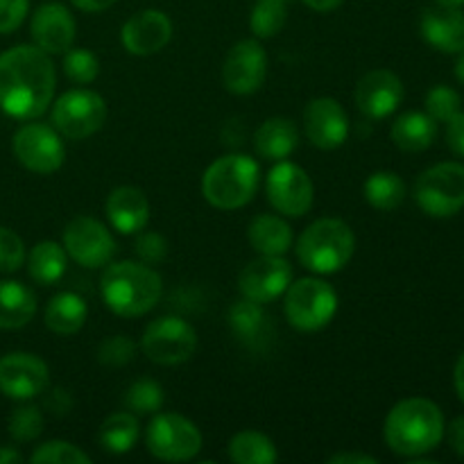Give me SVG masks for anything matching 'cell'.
Wrapping results in <instances>:
<instances>
[{
    "label": "cell",
    "mask_w": 464,
    "mask_h": 464,
    "mask_svg": "<svg viewBox=\"0 0 464 464\" xmlns=\"http://www.w3.org/2000/svg\"><path fill=\"white\" fill-rule=\"evenodd\" d=\"M125 406L134 415H152L163 406V388L152 379H140L127 390Z\"/></svg>",
    "instance_id": "cell-34"
},
{
    "label": "cell",
    "mask_w": 464,
    "mask_h": 464,
    "mask_svg": "<svg viewBox=\"0 0 464 464\" xmlns=\"http://www.w3.org/2000/svg\"><path fill=\"white\" fill-rule=\"evenodd\" d=\"M456 392H458V397L464 401V353L456 365Z\"/></svg>",
    "instance_id": "cell-50"
},
{
    "label": "cell",
    "mask_w": 464,
    "mask_h": 464,
    "mask_svg": "<svg viewBox=\"0 0 464 464\" xmlns=\"http://www.w3.org/2000/svg\"><path fill=\"white\" fill-rule=\"evenodd\" d=\"M107 121V104L102 95L89 89H75L63 93L53 107V122L62 136L82 140L102 130Z\"/></svg>",
    "instance_id": "cell-9"
},
{
    "label": "cell",
    "mask_w": 464,
    "mask_h": 464,
    "mask_svg": "<svg viewBox=\"0 0 464 464\" xmlns=\"http://www.w3.org/2000/svg\"><path fill=\"white\" fill-rule=\"evenodd\" d=\"M403 82L392 71H372L356 84L353 91V100L356 107L365 113L372 121H381V118L392 116L403 102Z\"/></svg>",
    "instance_id": "cell-17"
},
{
    "label": "cell",
    "mask_w": 464,
    "mask_h": 464,
    "mask_svg": "<svg viewBox=\"0 0 464 464\" xmlns=\"http://www.w3.org/2000/svg\"><path fill=\"white\" fill-rule=\"evenodd\" d=\"M462 109V98L451 86H435L426 95V113L435 122H449L456 118Z\"/></svg>",
    "instance_id": "cell-36"
},
{
    "label": "cell",
    "mask_w": 464,
    "mask_h": 464,
    "mask_svg": "<svg viewBox=\"0 0 464 464\" xmlns=\"http://www.w3.org/2000/svg\"><path fill=\"white\" fill-rule=\"evenodd\" d=\"M36 297L18 281H0V329H21L34 317Z\"/></svg>",
    "instance_id": "cell-27"
},
{
    "label": "cell",
    "mask_w": 464,
    "mask_h": 464,
    "mask_svg": "<svg viewBox=\"0 0 464 464\" xmlns=\"http://www.w3.org/2000/svg\"><path fill=\"white\" fill-rule=\"evenodd\" d=\"M288 3L285 0H256L249 16V25L258 39H270L284 30L288 21Z\"/></svg>",
    "instance_id": "cell-33"
},
{
    "label": "cell",
    "mask_w": 464,
    "mask_h": 464,
    "mask_svg": "<svg viewBox=\"0 0 464 464\" xmlns=\"http://www.w3.org/2000/svg\"><path fill=\"white\" fill-rule=\"evenodd\" d=\"M329 464H379V460L365 453H338V456L329 458Z\"/></svg>",
    "instance_id": "cell-46"
},
{
    "label": "cell",
    "mask_w": 464,
    "mask_h": 464,
    "mask_svg": "<svg viewBox=\"0 0 464 464\" xmlns=\"http://www.w3.org/2000/svg\"><path fill=\"white\" fill-rule=\"evenodd\" d=\"M104 304L121 317H139L152 311L161 299V276L145 263H113L102 275Z\"/></svg>",
    "instance_id": "cell-3"
},
{
    "label": "cell",
    "mask_w": 464,
    "mask_h": 464,
    "mask_svg": "<svg viewBox=\"0 0 464 464\" xmlns=\"http://www.w3.org/2000/svg\"><path fill=\"white\" fill-rule=\"evenodd\" d=\"M116 0H72L75 7H80L82 12H102V9L111 7Z\"/></svg>",
    "instance_id": "cell-47"
},
{
    "label": "cell",
    "mask_w": 464,
    "mask_h": 464,
    "mask_svg": "<svg viewBox=\"0 0 464 464\" xmlns=\"http://www.w3.org/2000/svg\"><path fill=\"white\" fill-rule=\"evenodd\" d=\"M447 143L458 157H464V113L460 111L456 118L449 121V130H447Z\"/></svg>",
    "instance_id": "cell-44"
},
{
    "label": "cell",
    "mask_w": 464,
    "mask_h": 464,
    "mask_svg": "<svg viewBox=\"0 0 464 464\" xmlns=\"http://www.w3.org/2000/svg\"><path fill=\"white\" fill-rule=\"evenodd\" d=\"M343 3L344 0H304V5H308V7L315 9V12H334V9H338Z\"/></svg>",
    "instance_id": "cell-48"
},
{
    "label": "cell",
    "mask_w": 464,
    "mask_h": 464,
    "mask_svg": "<svg viewBox=\"0 0 464 464\" xmlns=\"http://www.w3.org/2000/svg\"><path fill=\"white\" fill-rule=\"evenodd\" d=\"M456 77H458V80H460L462 84H464V50H460V53H458V62H456Z\"/></svg>",
    "instance_id": "cell-51"
},
{
    "label": "cell",
    "mask_w": 464,
    "mask_h": 464,
    "mask_svg": "<svg viewBox=\"0 0 464 464\" xmlns=\"http://www.w3.org/2000/svg\"><path fill=\"white\" fill-rule=\"evenodd\" d=\"M25 263V245L7 227H0V272H16Z\"/></svg>",
    "instance_id": "cell-40"
},
{
    "label": "cell",
    "mask_w": 464,
    "mask_h": 464,
    "mask_svg": "<svg viewBox=\"0 0 464 464\" xmlns=\"http://www.w3.org/2000/svg\"><path fill=\"white\" fill-rule=\"evenodd\" d=\"M304 130L308 140L320 150H335L347 140V111L334 98H315L304 111Z\"/></svg>",
    "instance_id": "cell-18"
},
{
    "label": "cell",
    "mask_w": 464,
    "mask_h": 464,
    "mask_svg": "<svg viewBox=\"0 0 464 464\" xmlns=\"http://www.w3.org/2000/svg\"><path fill=\"white\" fill-rule=\"evenodd\" d=\"M148 451L163 462H188L202 449V433L186 417L166 412L148 426Z\"/></svg>",
    "instance_id": "cell-8"
},
{
    "label": "cell",
    "mask_w": 464,
    "mask_h": 464,
    "mask_svg": "<svg viewBox=\"0 0 464 464\" xmlns=\"http://www.w3.org/2000/svg\"><path fill=\"white\" fill-rule=\"evenodd\" d=\"M63 249L84 267H102L116 254V240L95 218H75L63 229Z\"/></svg>",
    "instance_id": "cell-12"
},
{
    "label": "cell",
    "mask_w": 464,
    "mask_h": 464,
    "mask_svg": "<svg viewBox=\"0 0 464 464\" xmlns=\"http://www.w3.org/2000/svg\"><path fill=\"white\" fill-rule=\"evenodd\" d=\"M63 72L75 84H91L100 75V62L91 50H66Z\"/></svg>",
    "instance_id": "cell-38"
},
{
    "label": "cell",
    "mask_w": 464,
    "mask_h": 464,
    "mask_svg": "<svg viewBox=\"0 0 464 464\" xmlns=\"http://www.w3.org/2000/svg\"><path fill=\"white\" fill-rule=\"evenodd\" d=\"M254 145L263 159L284 161L299 145V130L290 118H270L254 134Z\"/></svg>",
    "instance_id": "cell-24"
},
{
    "label": "cell",
    "mask_w": 464,
    "mask_h": 464,
    "mask_svg": "<svg viewBox=\"0 0 464 464\" xmlns=\"http://www.w3.org/2000/svg\"><path fill=\"white\" fill-rule=\"evenodd\" d=\"M89 308L86 302L75 293H59L45 306V326L53 334L71 335L84 326Z\"/></svg>",
    "instance_id": "cell-28"
},
{
    "label": "cell",
    "mask_w": 464,
    "mask_h": 464,
    "mask_svg": "<svg viewBox=\"0 0 464 464\" xmlns=\"http://www.w3.org/2000/svg\"><path fill=\"white\" fill-rule=\"evenodd\" d=\"M12 148L18 161L36 175H50V172L59 170L66 159L63 140L59 139L57 131L41 122L23 125L14 134Z\"/></svg>",
    "instance_id": "cell-11"
},
{
    "label": "cell",
    "mask_w": 464,
    "mask_h": 464,
    "mask_svg": "<svg viewBox=\"0 0 464 464\" xmlns=\"http://www.w3.org/2000/svg\"><path fill=\"white\" fill-rule=\"evenodd\" d=\"M356 236L347 222L338 218H322L313 222L297 240V258L304 267L317 275H334L343 270L353 256Z\"/></svg>",
    "instance_id": "cell-4"
},
{
    "label": "cell",
    "mask_w": 464,
    "mask_h": 464,
    "mask_svg": "<svg viewBox=\"0 0 464 464\" xmlns=\"http://www.w3.org/2000/svg\"><path fill=\"white\" fill-rule=\"evenodd\" d=\"M30 34L44 53L63 54L75 41V18L66 5L45 3L32 16Z\"/></svg>",
    "instance_id": "cell-20"
},
{
    "label": "cell",
    "mask_w": 464,
    "mask_h": 464,
    "mask_svg": "<svg viewBox=\"0 0 464 464\" xmlns=\"http://www.w3.org/2000/svg\"><path fill=\"white\" fill-rule=\"evenodd\" d=\"M415 199L426 216L451 218L464 208V166L456 161L438 163L421 172L415 184Z\"/></svg>",
    "instance_id": "cell-7"
},
{
    "label": "cell",
    "mask_w": 464,
    "mask_h": 464,
    "mask_svg": "<svg viewBox=\"0 0 464 464\" xmlns=\"http://www.w3.org/2000/svg\"><path fill=\"white\" fill-rule=\"evenodd\" d=\"M449 444L458 456L464 458V417H458L449 426Z\"/></svg>",
    "instance_id": "cell-45"
},
{
    "label": "cell",
    "mask_w": 464,
    "mask_h": 464,
    "mask_svg": "<svg viewBox=\"0 0 464 464\" xmlns=\"http://www.w3.org/2000/svg\"><path fill=\"white\" fill-rule=\"evenodd\" d=\"M54 66L36 45H16L0 54V109L16 121L39 118L54 95Z\"/></svg>",
    "instance_id": "cell-1"
},
{
    "label": "cell",
    "mask_w": 464,
    "mask_h": 464,
    "mask_svg": "<svg viewBox=\"0 0 464 464\" xmlns=\"http://www.w3.org/2000/svg\"><path fill=\"white\" fill-rule=\"evenodd\" d=\"M365 198L379 211H394L406 199V184L397 172H374L365 184Z\"/></svg>",
    "instance_id": "cell-32"
},
{
    "label": "cell",
    "mask_w": 464,
    "mask_h": 464,
    "mask_svg": "<svg viewBox=\"0 0 464 464\" xmlns=\"http://www.w3.org/2000/svg\"><path fill=\"white\" fill-rule=\"evenodd\" d=\"M136 356V343L127 335H111L98 347V361L107 367L130 365Z\"/></svg>",
    "instance_id": "cell-39"
},
{
    "label": "cell",
    "mask_w": 464,
    "mask_h": 464,
    "mask_svg": "<svg viewBox=\"0 0 464 464\" xmlns=\"http://www.w3.org/2000/svg\"><path fill=\"white\" fill-rule=\"evenodd\" d=\"M267 199L279 213L290 218L306 216L313 207V181L297 163L281 161L267 175Z\"/></svg>",
    "instance_id": "cell-13"
},
{
    "label": "cell",
    "mask_w": 464,
    "mask_h": 464,
    "mask_svg": "<svg viewBox=\"0 0 464 464\" xmlns=\"http://www.w3.org/2000/svg\"><path fill=\"white\" fill-rule=\"evenodd\" d=\"M390 136L403 152H424L438 136V122L429 113L408 111L394 121Z\"/></svg>",
    "instance_id": "cell-25"
},
{
    "label": "cell",
    "mask_w": 464,
    "mask_h": 464,
    "mask_svg": "<svg viewBox=\"0 0 464 464\" xmlns=\"http://www.w3.org/2000/svg\"><path fill=\"white\" fill-rule=\"evenodd\" d=\"M247 238L263 256H284L293 245V229L285 220L266 213V216L254 218L247 229Z\"/></svg>",
    "instance_id": "cell-26"
},
{
    "label": "cell",
    "mask_w": 464,
    "mask_h": 464,
    "mask_svg": "<svg viewBox=\"0 0 464 464\" xmlns=\"http://www.w3.org/2000/svg\"><path fill=\"white\" fill-rule=\"evenodd\" d=\"M140 435L139 420H136L134 412H113L111 417L104 420V424L100 426V444H102L107 451L111 453H130L136 447Z\"/></svg>",
    "instance_id": "cell-30"
},
{
    "label": "cell",
    "mask_w": 464,
    "mask_h": 464,
    "mask_svg": "<svg viewBox=\"0 0 464 464\" xmlns=\"http://www.w3.org/2000/svg\"><path fill=\"white\" fill-rule=\"evenodd\" d=\"M229 458L236 464H275L279 460L275 442L258 430H243L229 442Z\"/></svg>",
    "instance_id": "cell-31"
},
{
    "label": "cell",
    "mask_w": 464,
    "mask_h": 464,
    "mask_svg": "<svg viewBox=\"0 0 464 464\" xmlns=\"http://www.w3.org/2000/svg\"><path fill=\"white\" fill-rule=\"evenodd\" d=\"M438 5H449V7H460L464 5V0H435Z\"/></svg>",
    "instance_id": "cell-52"
},
{
    "label": "cell",
    "mask_w": 464,
    "mask_h": 464,
    "mask_svg": "<svg viewBox=\"0 0 464 464\" xmlns=\"http://www.w3.org/2000/svg\"><path fill=\"white\" fill-rule=\"evenodd\" d=\"M23 462V456L14 451L12 447H0V464H18Z\"/></svg>",
    "instance_id": "cell-49"
},
{
    "label": "cell",
    "mask_w": 464,
    "mask_h": 464,
    "mask_svg": "<svg viewBox=\"0 0 464 464\" xmlns=\"http://www.w3.org/2000/svg\"><path fill=\"white\" fill-rule=\"evenodd\" d=\"M27 272L41 285H54L66 275V249L53 240H44L32 249Z\"/></svg>",
    "instance_id": "cell-29"
},
{
    "label": "cell",
    "mask_w": 464,
    "mask_h": 464,
    "mask_svg": "<svg viewBox=\"0 0 464 464\" xmlns=\"http://www.w3.org/2000/svg\"><path fill=\"white\" fill-rule=\"evenodd\" d=\"M229 326L247 347L261 349L272 338L270 317L263 311V304L243 297L229 308Z\"/></svg>",
    "instance_id": "cell-23"
},
{
    "label": "cell",
    "mask_w": 464,
    "mask_h": 464,
    "mask_svg": "<svg viewBox=\"0 0 464 464\" xmlns=\"http://www.w3.org/2000/svg\"><path fill=\"white\" fill-rule=\"evenodd\" d=\"M284 311L290 324L299 331H320L338 313V295L322 279H299L285 290Z\"/></svg>",
    "instance_id": "cell-6"
},
{
    "label": "cell",
    "mask_w": 464,
    "mask_h": 464,
    "mask_svg": "<svg viewBox=\"0 0 464 464\" xmlns=\"http://www.w3.org/2000/svg\"><path fill=\"white\" fill-rule=\"evenodd\" d=\"M34 464H89L91 456H86L82 449H77L75 444L62 442V440H53V442H45L32 453L30 458Z\"/></svg>",
    "instance_id": "cell-35"
},
{
    "label": "cell",
    "mask_w": 464,
    "mask_h": 464,
    "mask_svg": "<svg viewBox=\"0 0 464 464\" xmlns=\"http://www.w3.org/2000/svg\"><path fill=\"white\" fill-rule=\"evenodd\" d=\"M107 216L121 234H136L150 220L148 198L136 186H118L107 198Z\"/></svg>",
    "instance_id": "cell-22"
},
{
    "label": "cell",
    "mask_w": 464,
    "mask_h": 464,
    "mask_svg": "<svg viewBox=\"0 0 464 464\" xmlns=\"http://www.w3.org/2000/svg\"><path fill=\"white\" fill-rule=\"evenodd\" d=\"M261 181V170L245 154H227L213 161L202 177V193L211 207L234 211L254 198Z\"/></svg>",
    "instance_id": "cell-5"
},
{
    "label": "cell",
    "mask_w": 464,
    "mask_h": 464,
    "mask_svg": "<svg viewBox=\"0 0 464 464\" xmlns=\"http://www.w3.org/2000/svg\"><path fill=\"white\" fill-rule=\"evenodd\" d=\"M267 75V54L254 39H243L229 50L222 66V80L227 91L236 95H249L258 91Z\"/></svg>",
    "instance_id": "cell-15"
},
{
    "label": "cell",
    "mask_w": 464,
    "mask_h": 464,
    "mask_svg": "<svg viewBox=\"0 0 464 464\" xmlns=\"http://www.w3.org/2000/svg\"><path fill=\"white\" fill-rule=\"evenodd\" d=\"M145 356L159 365H179L198 349V334L186 320L166 315L154 320L140 340Z\"/></svg>",
    "instance_id": "cell-10"
},
{
    "label": "cell",
    "mask_w": 464,
    "mask_h": 464,
    "mask_svg": "<svg viewBox=\"0 0 464 464\" xmlns=\"http://www.w3.org/2000/svg\"><path fill=\"white\" fill-rule=\"evenodd\" d=\"M44 406L48 408V411L53 412L54 417L68 415V412L72 411V397H71V392H68V390H63V388L50 390L48 397L44 399Z\"/></svg>",
    "instance_id": "cell-43"
},
{
    "label": "cell",
    "mask_w": 464,
    "mask_h": 464,
    "mask_svg": "<svg viewBox=\"0 0 464 464\" xmlns=\"http://www.w3.org/2000/svg\"><path fill=\"white\" fill-rule=\"evenodd\" d=\"M444 415L430 399H403L385 420V442L394 453L417 458L430 453L444 438Z\"/></svg>",
    "instance_id": "cell-2"
},
{
    "label": "cell",
    "mask_w": 464,
    "mask_h": 464,
    "mask_svg": "<svg viewBox=\"0 0 464 464\" xmlns=\"http://www.w3.org/2000/svg\"><path fill=\"white\" fill-rule=\"evenodd\" d=\"M420 27L421 36L433 48L456 54L464 50V14L460 7L435 5V7L424 9Z\"/></svg>",
    "instance_id": "cell-21"
},
{
    "label": "cell",
    "mask_w": 464,
    "mask_h": 464,
    "mask_svg": "<svg viewBox=\"0 0 464 464\" xmlns=\"http://www.w3.org/2000/svg\"><path fill=\"white\" fill-rule=\"evenodd\" d=\"M136 254H139L145 266L161 263L168 254L166 238L159 234H140V238L136 240Z\"/></svg>",
    "instance_id": "cell-42"
},
{
    "label": "cell",
    "mask_w": 464,
    "mask_h": 464,
    "mask_svg": "<svg viewBox=\"0 0 464 464\" xmlns=\"http://www.w3.org/2000/svg\"><path fill=\"white\" fill-rule=\"evenodd\" d=\"M30 0H0V34L18 30L27 16Z\"/></svg>",
    "instance_id": "cell-41"
},
{
    "label": "cell",
    "mask_w": 464,
    "mask_h": 464,
    "mask_svg": "<svg viewBox=\"0 0 464 464\" xmlns=\"http://www.w3.org/2000/svg\"><path fill=\"white\" fill-rule=\"evenodd\" d=\"M50 372L41 358L32 353H7L0 358V392L9 399L39 397L48 390Z\"/></svg>",
    "instance_id": "cell-16"
},
{
    "label": "cell",
    "mask_w": 464,
    "mask_h": 464,
    "mask_svg": "<svg viewBox=\"0 0 464 464\" xmlns=\"http://www.w3.org/2000/svg\"><path fill=\"white\" fill-rule=\"evenodd\" d=\"M122 45L136 57H150L166 48L172 39V23L159 9H143L122 25Z\"/></svg>",
    "instance_id": "cell-19"
},
{
    "label": "cell",
    "mask_w": 464,
    "mask_h": 464,
    "mask_svg": "<svg viewBox=\"0 0 464 464\" xmlns=\"http://www.w3.org/2000/svg\"><path fill=\"white\" fill-rule=\"evenodd\" d=\"M293 284V267L284 256H258L247 263L238 276V288L243 297L258 304H270L279 299Z\"/></svg>",
    "instance_id": "cell-14"
},
{
    "label": "cell",
    "mask_w": 464,
    "mask_h": 464,
    "mask_svg": "<svg viewBox=\"0 0 464 464\" xmlns=\"http://www.w3.org/2000/svg\"><path fill=\"white\" fill-rule=\"evenodd\" d=\"M44 415L36 406H21L9 417V435L16 442H32L44 433Z\"/></svg>",
    "instance_id": "cell-37"
}]
</instances>
